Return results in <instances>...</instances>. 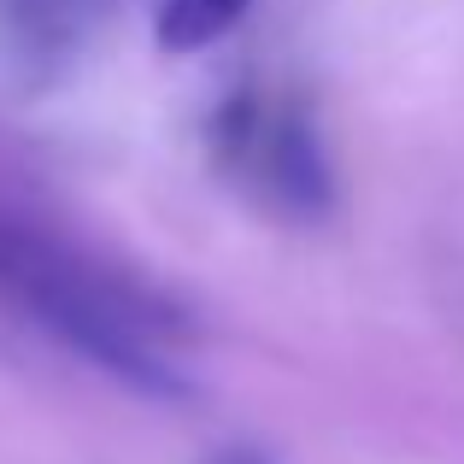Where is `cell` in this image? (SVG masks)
I'll return each instance as SVG.
<instances>
[{
    "mask_svg": "<svg viewBox=\"0 0 464 464\" xmlns=\"http://www.w3.org/2000/svg\"><path fill=\"white\" fill-rule=\"evenodd\" d=\"M200 464H271V453H265V447H253V441H236V447H218V453L200 459Z\"/></svg>",
    "mask_w": 464,
    "mask_h": 464,
    "instance_id": "cell-5",
    "label": "cell"
},
{
    "mask_svg": "<svg viewBox=\"0 0 464 464\" xmlns=\"http://www.w3.org/2000/svg\"><path fill=\"white\" fill-rule=\"evenodd\" d=\"M0 306L136 400L194 394V317L71 229L0 206Z\"/></svg>",
    "mask_w": 464,
    "mask_h": 464,
    "instance_id": "cell-1",
    "label": "cell"
},
{
    "mask_svg": "<svg viewBox=\"0 0 464 464\" xmlns=\"http://www.w3.org/2000/svg\"><path fill=\"white\" fill-rule=\"evenodd\" d=\"M206 159L236 200L271 224L312 229L335 212V159L295 89L241 82L206 112Z\"/></svg>",
    "mask_w": 464,
    "mask_h": 464,
    "instance_id": "cell-2",
    "label": "cell"
},
{
    "mask_svg": "<svg viewBox=\"0 0 464 464\" xmlns=\"http://www.w3.org/2000/svg\"><path fill=\"white\" fill-rule=\"evenodd\" d=\"M118 0H0V53L30 77L65 71L101 35Z\"/></svg>",
    "mask_w": 464,
    "mask_h": 464,
    "instance_id": "cell-3",
    "label": "cell"
},
{
    "mask_svg": "<svg viewBox=\"0 0 464 464\" xmlns=\"http://www.w3.org/2000/svg\"><path fill=\"white\" fill-rule=\"evenodd\" d=\"M247 12H253V0H159L153 6V47L159 53H206Z\"/></svg>",
    "mask_w": 464,
    "mask_h": 464,
    "instance_id": "cell-4",
    "label": "cell"
}]
</instances>
